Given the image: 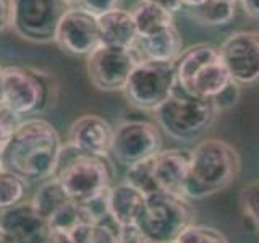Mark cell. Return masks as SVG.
Segmentation results:
<instances>
[{
	"instance_id": "33",
	"label": "cell",
	"mask_w": 259,
	"mask_h": 243,
	"mask_svg": "<svg viewBox=\"0 0 259 243\" xmlns=\"http://www.w3.org/2000/svg\"><path fill=\"white\" fill-rule=\"evenodd\" d=\"M149 2L162 7L164 10H167L168 13H172V15L177 13V12H180L182 7H183L180 0H149Z\"/></svg>"
},
{
	"instance_id": "17",
	"label": "cell",
	"mask_w": 259,
	"mask_h": 243,
	"mask_svg": "<svg viewBox=\"0 0 259 243\" xmlns=\"http://www.w3.org/2000/svg\"><path fill=\"white\" fill-rule=\"evenodd\" d=\"M97 26H99L101 46L105 47L133 49L140 37L132 13L121 7L97 16Z\"/></svg>"
},
{
	"instance_id": "38",
	"label": "cell",
	"mask_w": 259,
	"mask_h": 243,
	"mask_svg": "<svg viewBox=\"0 0 259 243\" xmlns=\"http://www.w3.org/2000/svg\"><path fill=\"white\" fill-rule=\"evenodd\" d=\"M2 152L4 151H2V148H0V169H2Z\"/></svg>"
},
{
	"instance_id": "35",
	"label": "cell",
	"mask_w": 259,
	"mask_h": 243,
	"mask_svg": "<svg viewBox=\"0 0 259 243\" xmlns=\"http://www.w3.org/2000/svg\"><path fill=\"white\" fill-rule=\"evenodd\" d=\"M180 2H182L183 7L188 8V7H198V5H201V4H204L206 0H180Z\"/></svg>"
},
{
	"instance_id": "32",
	"label": "cell",
	"mask_w": 259,
	"mask_h": 243,
	"mask_svg": "<svg viewBox=\"0 0 259 243\" xmlns=\"http://www.w3.org/2000/svg\"><path fill=\"white\" fill-rule=\"evenodd\" d=\"M13 0H0V32L12 28Z\"/></svg>"
},
{
	"instance_id": "18",
	"label": "cell",
	"mask_w": 259,
	"mask_h": 243,
	"mask_svg": "<svg viewBox=\"0 0 259 243\" xmlns=\"http://www.w3.org/2000/svg\"><path fill=\"white\" fill-rule=\"evenodd\" d=\"M107 202L110 221L117 227H123L138 224L144 209L146 196L135 186L123 182L110 186Z\"/></svg>"
},
{
	"instance_id": "13",
	"label": "cell",
	"mask_w": 259,
	"mask_h": 243,
	"mask_svg": "<svg viewBox=\"0 0 259 243\" xmlns=\"http://www.w3.org/2000/svg\"><path fill=\"white\" fill-rule=\"evenodd\" d=\"M54 43L67 54L88 57L101 46L97 16L83 7L71 5L57 26Z\"/></svg>"
},
{
	"instance_id": "22",
	"label": "cell",
	"mask_w": 259,
	"mask_h": 243,
	"mask_svg": "<svg viewBox=\"0 0 259 243\" xmlns=\"http://www.w3.org/2000/svg\"><path fill=\"white\" fill-rule=\"evenodd\" d=\"M185 12L202 26H222L235 18V4L230 0H206L198 7H188Z\"/></svg>"
},
{
	"instance_id": "14",
	"label": "cell",
	"mask_w": 259,
	"mask_h": 243,
	"mask_svg": "<svg viewBox=\"0 0 259 243\" xmlns=\"http://www.w3.org/2000/svg\"><path fill=\"white\" fill-rule=\"evenodd\" d=\"M113 127L96 113L81 115L70 125L67 144L73 149L96 157H107L112 148Z\"/></svg>"
},
{
	"instance_id": "2",
	"label": "cell",
	"mask_w": 259,
	"mask_h": 243,
	"mask_svg": "<svg viewBox=\"0 0 259 243\" xmlns=\"http://www.w3.org/2000/svg\"><path fill=\"white\" fill-rule=\"evenodd\" d=\"M240 167V154L230 143L217 138L199 141L190 151V167L183 196L186 199L214 196L237 178Z\"/></svg>"
},
{
	"instance_id": "28",
	"label": "cell",
	"mask_w": 259,
	"mask_h": 243,
	"mask_svg": "<svg viewBox=\"0 0 259 243\" xmlns=\"http://www.w3.org/2000/svg\"><path fill=\"white\" fill-rule=\"evenodd\" d=\"M21 122V117L13 113L12 110H8L7 107L0 109V148L2 151L5 149V146L10 141V138L13 136L15 130L18 128Z\"/></svg>"
},
{
	"instance_id": "5",
	"label": "cell",
	"mask_w": 259,
	"mask_h": 243,
	"mask_svg": "<svg viewBox=\"0 0 259 243\" xmlns=\"http://www.w3.org/2000/svg\"><path fill=\"white\" fill-rule=\"evenodd\" d=\"M54 94L52 76L32 67H5L0 75V102L16 115L44 110Z\"/></svg>"
},
{
	"instance_id": "4",
	"label": "cell",
	"mask_w": 259,
	"mask_h": 243,
	"mask_svg": "<svg viewBox=\"0 0 259 243\" xmlns=\"http://www.w3.org/2000/svg\"><path fill=\"white\" fill-rule=\"evenodd\" d=\"M217 113L212 99L188 94L175 86L172 96L154 110V117L170 138L191 141L210 128Z\"/></svg>"
},
{
	"instance_id": "15",
	"label": "cell",
	"mask_w": 259,
	"mask_h": 243,
	"mask_svg": "<svg viewBox=\"0 0 259 243\" xmlns=\"http://www.w3.org/2000/svg\"><path fill=\"white\" fill-rule=\"evenodd\" d=\"M0 229L13 243H47L49 224L29 202H20L13 208L0 211Z\"/></svg>"
},
{
	"instance_id": "20",
	"label": "cell",
	"mask_w": 259,
	"mask_h": 243,
	"mask_svg": "<svg viewBox=\"0 0 259 243\" xmlns=\"http://www.w3.org/2000/svg\"><path fill=\"white\" fill-rule=\"evenodd\" d=\"M130 13H132L135 20L138 36L140 37L151 36L154 32L174 24V15L164 10L162 7L149 2V0H140V2H136L130 8Z\"/></svg>"
},
{
	"instance_id": "25",
	"label": "cell",
	"mask_w": 259,
	"mask_h": 243,
	"mask_svg": "<svg viewBox=\"0 0 259 243\" xmlns=\"http://www.w3.org/2000/svg\"><path fill=\"white\" fill-rule=\"evenodd\" d=\"M125 182L135 186L136 190H140L144 196L157 193L159 188L156 178H154V157L130 166L125 174Z\"/></svg>"
},
{
	"instance_id": "1",
	"label": "cell",
	"mask_w": 259,
	"mask_h": 243,
	"mask_svg": "<svg viewBox=\"0 0 259 243\" xmlns=\"http://www.w3.org/2000/svg\"><path fill=\"white\" fill-rule=\"evenodd\" d=\"M63 141L57 128L44 118L21 120L2 152V167L26 182H44L57 174Z\"/></svg>"
},
{
	"instance_id": "19",
	"label": "cell",
	"mask_w": 259,
	"mask_h": 243,
	"mask_svg": "<svg viewBox=\"0 0 259 243\" xmlns=\"http://www.w3.org/2000/svg\"><path fill=\"white\" fill-rule=\"evenodd\" d=\"M135 51L141 60H156V62H175L183 52V39L175 24L164 28L151 36L138 37Z\"/></svg>"
},
{
	"instance_id": "10",
	"label": "cell",
	"mask_w": 259,
	"mask_h": 243,
	"mask_svg": "<svg viewBox=\"0 0 259 243\" xmlns=\"http://www.w3.org/2000/svg\"><path fill=\"white\" fill-rule=\"evenodd\" d=\"M140 60V55L135 49L99 46L94 52L88 55V78L99 91H123L130 75Z\"/></svg>"
},
{
	"instance_id": "6",
	"label": "cell",
	"mask_w": 259,
	"mask_h": 243,
	"mask_svg": "<svg viewBox=\"0 0 259 243\" xmlns=\"http://www.w3.org/2000/svg\"><path fill=\"white\" fill-rule=\"evenodd\" d=\"M70 149L73 156L65 162L60 160L54 177L73 202L83 205L110 188L113 169L107 157L81 154L71 146Z\"/></svg>"
},
{
	"instance_id": "21",
	"label": "cell",
	"mask_w": 259,
	"mask_h": 243,
	"mask_svg": "<svg viewBox=\"0 0 259 243\" xmlns=\"http://www.w3.org/2000/svg\"><path fill=\"white\" fill-rule=\"evenodd\" d=\"M70 201L71 199L67 196V193L63 191L59 180H57L55 177H52V178H49V180L40 182V186L31 199V205L34 206V209L46 219V221H49V219L55 213H59V211Z\"/></svg>"
},
{
	"instance_id": "31",
	"label": "cell",
	"mask_w": 259,
	"mask_h": 243,
	"mask_svg": "<svg viewBox=\"0 0 259 243\" xmlns=\"http://www.w3.org/2000/svg\"><path fill=\"white\" fill-rule=\"evenodd\" d=\"M118 241L120 243H156L140 229L138 224L118 227Z\"/></svg>"
},
{
	"instance_id": "39",
	"label": "cell",
	"mask_w": 259,
	"mask_h": 243,
	"mask_svg": "<svg viewBox=\"0 0 259 243\" xmlns=\"http://www.w3.org/2000/svg\"><path fill=\"white\" fill-rule=\"evenodd\" d=\"M4 107V105H2V102H0V109H2Z\"/></svg>"
},
{
	"instance_id": "40",
	"label": "cell",
	"mask_w": 259,
	"mask_h": 243,
	"mask_svg": "<svg viewBox=\"0 0 259 243\" xmlns=\"http://www.w3.org/2000/svg\"><path fill=\"white\" fill-rule=\"evenodd\" d=\"M230 2H233V4H235V2H237V0H230Z\"/></svg>"
},
{
	"instance_id": "36",
	"label": "cell",
	"mask_w": 259,
	"mask_h": 243,
	"mask_svg": "<svg viewBox=\"0 0 259 243\" xmlns=\"http://www.w3.org/2000/svg\"><path fill=\"white\" fill-rule=\"evenodd\" d=\"M0 243H13L12 238L8 237V235H7L2 229H0Z\"/></svg>"
},
{
	"instance_id": "42",
	"label": "cell",
	"mask_w": 259,
	"mask_h": 243,
	"mask_svg": "<svg viewBox=\"0 0 259 243\" xmlns=\"http://www.w3.org/2000/svg\"><path fill=\"white\" fill-rule=\"evenodd\" d=\"M168 243H177V241H168Z\"/></svg>"
},
{
	"instance_id": "41",
	"label": "cell",
	"mask_w": 259,
	"mask_h": 243,
	"mask_svg": "<svg viewBox=\"0 0 259 243\" xmlns=\"http://www.w3.org/2000/svg\"><path fill=\"white\" fill-rule=\"evenodd\" d=\"M0 75H2V68H0Z\"/></svg>"
},
{
	"instance_id": "7",
	"label": "cell",
	"mask_w": 259,
	"mask_h": 243,
	"mask_svg": "<svg viewBox=\"0 0 259 243\" xmlns=\"http://www.w3.org/2000/svg\"><path fill=\"white\" fill-rule=\"evenodd\" d=\"M193 222V209L183 196L157 191L146 196L140 229L156 243L177 241L180 233Z\"/></svg>"
},
{
	"instance_id": "23",
	"label": "cell",
	"mask_w": 259,
	"mask_h": 243,
	"mask_svg": "<svg viewBox=\"0 0 259 243\" xmlns=\"http://www.w3.org/2000/svg\"><path fill=\"white\" fill-rule=\"evenodd\" d=\"M28 182L8 169H0V211L23 202L26 196Z\"/></svg>"
},
{
	"instance_id": "11",
	"label": "cell",
	"mask_w": 259,
	"mask_h": 243,
	"mask_svg": "<svg viewBox=\"0 0 259 243\" xmlns=\"http://www.w3.org/2000/svg\"><path fill=\"white\" fill-rule=\"evenodd\" d=\"M162 151L159 127L146 120H123L113 127L110 152L126 167L154 157Z\"/></svg>"
},
{
	"instance_id": "27",
	"label": "cell",
	"mask_w": 259,
	"mask_h": 243,
	"mask_svg": "<svg viewBox=\"0 0 259 243\" xmlns=\"http://www.w3.org/2000/svg\"><path fill=\"white\" fill-rule=\"evenodd\" d=\"M240 201L245 216L259 229V180L243 188Z\"/></svg>"
},
{
	"instance_id": "16",
	"label": "cell",
	"mask_w": 259,
	"mask_h": 243,
	"mask_svg": "<svg viewBox=\"0 0 259 243\" xmlns=\"http://www.w3.org/2000/svg\"><path fill=\"white\" fill-rule=\"evenodd\" d=\"M188 167L190 152L186 151L165 149L156 154L154 156V178H156L159 191L183 196Z\"/></svg>"
},
{
	"instance_id": "37",
	"label": "cell",
	"mask_w": 259,
	"mask_h": 243,
	"mask_svg": "<svg viewBox=\"0 0 259 243\" xmlns=\"http://www.w3.org/2000/svg\"><path fill=\"white\" fill-rule=\"evenodd\" d=\"M68 5H78V0H65Z\"/></svg>"
},
{
	"instance_id": "3",
	"label": "cell",
	"mask_w": 259,
	"mask_h": 243,
	"mask_svg": "<svg viewBox=\"0 0 259 243\" xmlns=\"http://www.w3.org/2000/svg\"><path fill=\"white\" fill-rule=\"evenodd\" d=\"M177 86L185 93L212 99L230 85L219 49L210 44L188 47L175 60Z\"/></svg>"
},
{
	"instance_id": "24",
	"label": "cell",
	"mask_w": 259,
	"mask_h": 243,
	"mask_svg": "<svg viewBox=\"0 0 259 243\" xmlns=\"http://www.w3.org/2000/svg\"><path fill=\"white\" fill-rule=\"evenodd\" d=\"M71 243H120L115 224H83L71 233Z\"/></svg>"
},
{
	"instance_id": "12",
	"label": "cell",
	"mask_w": 259,
	"mask_h": 243,
	"mask_svg": "<svg viewBox=\"0 0 259 243\" xmlns=\"http://www.w3.org/2000/svg\"><path fill=\"white\" fill-rule=\"evenodd\" d=\"M230 78L238 85L259 81V31H237L219 47Z\"/></svg>"
},
{
	"instance_id": "34",
	"label": "cell",
	"mask_w": 259,
	"mask_h": 243,
	"mask_svg": "<svg viewBox=\"0 0 259 243\" xmlns=\"http://www.w3.org/2000/svg\"><path fill=\"white\" fill-rule=\"evenodd\" d=\"M243 12L249 18H259V0H240Z\"/></svg>"
},
{
	"instance_id": "26",
	"label": "cell",
	"mask_w": 259,
	"mask_h": 243,
	"mask_svg": "<svg viewBox=\"0 0 259 243\" xmlns=\"http://www.w3.org/2000/svg\"><path fill=\"white\" fill-rule=\"evenodd\" d=\"M177 243H229V240L215 227L191 224L180 233Z\"/></svg>"
},
{
	"instance_id": "29",
	"label": "cell",
	"mask_w": 259,
	"mask_h": 243,
	"mask_svg": "<svg viewBox=\"0 0 259 243\" xmlns=\"http://www.w3.org/2000/svg\"><path fill=\"white\" fill-rule=\"evenodd\" d=\"M240 97V88H238V83H235L232 79L230 85L227 86L221 94H217L215 97H212V102L215 105L217 112H222V110H227L230 109L232 105L237 104Z\"/></svg>"
},
{
	"instance_id": "30",
	"label": "cell",
	"mask_w": 259,
	"mask_h": 243,
	"mask_svg": "<svg viewBox=\"0 0 259 243\" xmlns=\"http://www.w3.org/2000/svg\"><path fill=\"white\" fill-rule=\"evenodd\" d=\"M121 2L123 0H78V5L83 7L89 13H93L94 16H101L104 13L120 8Z\"/></svg>"
},
{
	"instance_id": "8",
	"label": "cell",
	"mask_w": 259,
	"mask_h": 243,
	"mask_svg": "<svg viewBox=\"0 0 259 243\" xmlns=\"http://www.w3.org/2000/svg\"><path fill=\"white\" fill-rule=\"evenodd\" d=\"M177 86L175 62L140 60L130 75L123 94L135 109L154 112Z\"/></svg>"
},
{
	"instance_id": "9",
	"label": "cell",
	"mask_w": 259,
	"mask_h": 243,
	"mask_svg": "<svg viewBox=\"0 0 259 243\" xmlns=\"http://www.w3.org/2000/svg\"><path fill=\"white\" fill-rule=\"evenodd\" d=\"M70 7L65 0H13L12 29L31 43H52L57 26Z\"/></svg>"
}]
</instances>
